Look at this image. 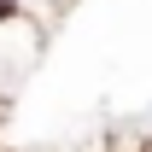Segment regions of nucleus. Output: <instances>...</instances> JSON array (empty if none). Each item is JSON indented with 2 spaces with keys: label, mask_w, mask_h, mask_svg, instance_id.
Returning a JSON list of instances; mask_svg holds the SVG:
<instances>
[{
  "label": "nucleus",
  "mask_w": 152,
  "mask_h": 152,
  "mask_svg": "<svg viewBox=\"0 0 152 152\" xmlns=\"http://www.w3.org/2000/svg\"><path fill=\"white\" fill-rule=\"evenodd\" d=\"M76 0H12V12H18V18H29L41 29V35H53L58 23H64V12H70Z\"/></svg>",
  "instance_id": "f257e3e1"
}]
</instances>
